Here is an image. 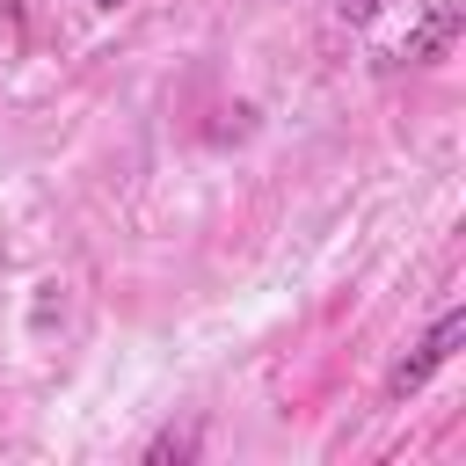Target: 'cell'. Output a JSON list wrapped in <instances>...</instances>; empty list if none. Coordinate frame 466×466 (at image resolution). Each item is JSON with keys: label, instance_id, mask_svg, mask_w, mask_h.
<instances>
[{"label": "cell", "instance_id": "cell-1", "mask_svg": "<svg viewBox=\"0 0 466 466\" xmlns=\"http://www.w3.org/2000/svg\"><path fill=\"white\" fill-rule=\"evenodd\" d=\"M459 342H466V313H459V306H444V313H437V328H430V335H422V342H415V350H408V357L386 371V400L422 393V386H430V379H437V371L459 357Z\"/></svg>", "mask_w": 466, "mask_h": 466}, {"label": "cell", "instance_id": "cell-2", "mask_svg": "<svg viewBox=\"0 0 466 466\" xmlns=\"http://www.w3.org/2000/svg\"><path fill=\"white\" fill-rule=\"evenodd\" d=\"M451 36H459V7H451V0H437V7H430V15H422V22L408 29L400 58H408V66H430V58H437V51L451 44Z\"/></svg>", "mask_w": 466, "mask_h": 466}, {"label": "cell", "instance_id": "cell-3", "mask_svg": "<svg viewBox=\"0 0 466 466\" xmlns=\"http://www.w3.org/2000/svg\"><path fill=\"white\" fill-rule=\"evenodd\" d=\"M379 7H386V0H335V15H342V22H350V29H364V22H371V15H379Z\"/></svg>", "mask_w": 466, "mask_h": 466}, {"label": "cell", "instance_id": "cell-4", "mask_svg": "<svg viewBox=\"0 0 466 466\" xmlns=\"http://www.w3.org/2000/svg\"><path fill=\"white\" fill-rule=\"evenodd\" d=\"M95 7H124V0H95Z\"/></svg>", "mask_w": 466, "mask_h": 466}]
</instances>
